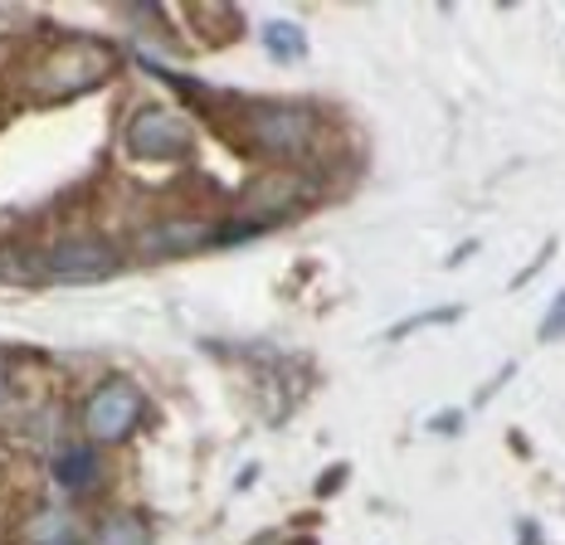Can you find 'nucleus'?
Wrapping results in <instances>:
<instances>
[{"label": "nucleus", "mask_w": 565, "mask_h": 545, "mask_svg": "<svg viewBox=\"0 0 565 545\" xmlns=\"http://www.w3.org/2000/svg\"><path fill=\"white\" fill-rule=\"evenodd\" d=\"M317 137V117L292 103H258L249 113V141L274 161H298Z\"/></svg>", "instance_id": "nucleus-1"}, {"label": "nucleus", "mask_w": 565, "mask_h": 545, "mask_svg": "<svg viewBox=\"0 0 565 545\" xmlns=\"http://www.w3.org/2000/svg\"><path fill=\"white\" fill-rule=\"evenodd\" d=\"M44 268H50V278H58V282H103L122 268V254H117V244L103 239V234H68V239H58L50 248Z\"/></svg>", "instance_id": "nucleus-2"}, {"label": "nucleus", "mask_w": 565, "mask_h": 545, "mask_svg": "<svg viewBox=\"0 0 565 545\" xmlns=\"http://www.w3.org/2000/svg\"><path fill=\"white\" fill-rule=\"evenodd\" d=\"M127 151L141 161H171L191 151V122L175 108H141L127 122Z\"/></svg>", "instance_id": "nucleus-3"}, {"label": "nucleus", "mask_w": 565, "mask_h": 545, "mask_svg": "<svg viewBox=\"0 0 565 545\" xmlns=\"http://www.w3.org/2000/svg\"><path fill=\"white\" fill-rule=\"evenodd\" d=\"M137 419H141V389L132 381H108L84 409V429L98 438V444L127 438L137 429Z\"/></svg>", "instance_id": "nucleus-4"}, {"label": "nucleus", "mask_w": 565, "mask_h": 545, "mask_svg": "<svg viewBox=\"0 0 565 545\" xmlns=\"http://www.w3.org/2000/svg\"><path fill=\"white\" fill-rule=\"evenodd\" d=\"M108 68H113L108 50H98V44H74V50L50 58V68H44V78H40V93L44 98H68V93L93 88Z\"/></svg>", "instance_id": "nucleus-5"}, {"label": "nucleus", "mask_w": 565, "mask_h": 545, "mask_svg": "<svg viewBox=\"0 0 565 545\" xmlns=\"http://www.w3.org/2000/svg\"><path fill=\"white\" fill-rule=\"evenodd\" d=\"M312 200V185L298 181V175H268V181H254L249 195H244V210H249V220L258 224H278L288 215H298L302 205Z\"/></svg>", "instance_id": "nucleus-6"}, {"label": "nucleus", "mask_w": 565, "mask_h": 545, "mask_svg": "<svg viewBox=\"0 0 565 545\" xmlns=\"http://www.w3.org/2000/svg\"><path fill=\"white\" fill-rule=\"evenodd\" d=\"M215 244V229L200 220H167V224H151L141 234V254L147 258H181V254H195V248Z\"/></svg>", "instance_id": "nucleus-7"}, {"label": "nucleus", "mask_w": 565, "mask_h": 545, "mask_svg": "<svg viewBox=\"0 0 565 545\" xmlns=\"http://www.w3.org/2000/svg\"><path fill=\"white\" fill-rule=\"evenodd\" d=\"M54 482L58 488H68V492H84L98 482V453L84 444V448H68L64 458L54 463Z\"/></svg>", "instance_id": "nucleus-8"}, {"label": "nucleus", "mask_w": 565, "mask_h": 545, "mask_svg": "<svg viewBox=\"0 0 565 545\" xmlns=\"http://www.w3.org/2000/svg\"><path fill=\"white\" fill-rule=\"evenodd\" d=\"M93 545H151V531L141 516H108L93 531Z\"/></svg>", "instance_id": "nucleus-9"}, {"label": "nucleus", "mask_w": 565, "mask_h": 545, "mask_svg": "<svg viewBox=\"0 0 565 545\" xmlns=\"http://www.w3.org/2000/svg\"><path fill=\"white\" fill-rule=\"evenodd\" d=\"M264 44H268V54L274 58H302L308 54V40H302V30L292 25V20H268Z\"/></svg>", "instance_id": "nucleus-10"}, {"label": "nucleus", "mask_w": 565, "mask_h": 545, "mask_svg": "<svg viewBox=\"0 0 565 545\" xmlns=\"http://www.w3.org/2000/svg\"><path fill=\"white\" fill-rule=\"evenodd\" d=\"M30 545H78L74 541V521L64 512H40L30 526Z\"/></svg>", "instance_id": "nucleus-11"}, {"label": "nucleus", "mask_w": 565, "mask_h": 545, "mask_svg": "<svg viewBox=\"0 0 565 545\" xmlns=\"http://www.w3.org/2000/svg\"><path fill=\"white\" fill-rule=\"evenodd\" d=\"M458 317V307H434V312H419V317H409V322H395L385 336L391 341H405V336H415V331H424V327H434V322H454Z\"/></svg>", "instance_id": "nucleus-12"}, {"label": "nucleus", "mask_w": 565, "mask_h": 545, "mask_svg": "<svg viewBox=\"0 0 565 545\" xmlns=\"http://www.w3.org/2000/svg\"><path fill=\"white\" fill-rule=\"evenodd\" d=\"M556 336H565V292L551 302V317L541 322V341H556Z\"/></svg>", "instance_id": "nucleus-13"}, {"label": "nucleus", "mask_w": 565, "mask_h": 545, "mask_svg": "<svg viewBox=\"0 0 565 545\" xmlns=\"http://www.w3.org/2000/svg\"><path fill=\"white\" fill-rule=\"evenodd\" d=\"M434 429H444V434H458V414H444V419H434Z\"/></svg>", "instance_id": "nucleus-14"}]
</instances>
